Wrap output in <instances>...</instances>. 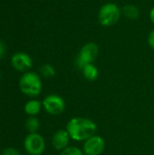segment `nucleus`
Listing matches in <instances>:
<instances>
[{"mask_svg": "<svg viewBox=\"0 0 154 155\" xmlns=\"http://www.w3.org/2000/svg\"><path fill=\"white\" fill-rule=\"evenodd\" d=\"M40 73L44 77L51 78L55 75V69L54 68L53 65H51L49 64H45L40 68Z\"/></svg>", "mask_w": 154, "mask_h": 155, "instance_id": "obj_14", "label": "nucleus"}, {"mask_svg": "<svg viewBox=\"0 0 154 155\" xmlns=\"http://www.w3.org/2000/svg\"><path fill=\"white\" fill-rule=\"evenodd\" d=\"M99 53L98 45L93 42L86 43L82 46L76 58V65L81 70L89 64H93Z\"/></svg>", "mask_w": 154, "mask_h": 155, "instance_id": "obj_4", "label": "nucleus"}, {"mask_svg": "<svg viewBox=\"0 0 154 155\" xmlns=\"http://www.w3.org/2000/svg\"><path fill=\"white\" fill-rule=\"evenodd\" d=\"M65 130L74 141L84 142L96 134L97 125L91 119L74 117L67 123Z\"/></svg>", "mask_w": 154, "mask_h": 155, "instance_id": "obj_1", "label": "nucleus"}, {"mask_svg": "<svg viewBox=\"0 0 154 155\" xmlns=\"http://www.w3.org/2000/svg\"><path fill=\"white\" fill-rule=\"evenodd\" d=\"M24 146L30 155H41L45 150V142L37 133L29 134L25 139Z\"/></svg>", "mask_w": 154, "mask_h": 155, "instance_id": "obj_5", "label": "nucleus"}, {"mask_svg": "<svg viewBox=\"0 0 154 155\" xmlns=\"http://www.w3.org/2000/svg\"><path fill=\"white\" fill-rule=\"evenodd\" d=\"M147 41H148V45H150V47L154 50V29L150 32L148 38H147Z\"/></svg>", "mask_w": 154, "mask_h": 155, "instance_id": "obj_17", "label": "nucleus"}, {"mask_svg": "<svg viewBox=\"0 0 154 155\" xmlns=\"http://www.w3.org/2000/svg\"><path fill=\"white\" fill-rule=\"evenodd\" d=\"M105 149V142L100 135H93L84 142L83 152L84 155H101Z\"/></svg>", "mask_w": 154, "mask_h": 155, "instance_id": "obj_7", "label": "nucleus"}, {"mask_svg": "<svg viewBox=\"0 0 154 155\" xmlns=\"http://www.w3.org/2000/svg\"><path fill=\"white\" fill-rule=\"evenodd\" d=\"M122 15V9L114 3L103 5L98 12V21L101 25L110 27L116 25Z\"/></svg>", "mask_w": 154, "mask_h": 155, "instance_id": "obj_3", "label": "nucleus"}, {"mask_svg": "<svg viewBox=\"0 0 154 155\" xmlns=\"http://www.w3.org/2000/svg\"><path fill=\"white\" fill-rule=\"evenodd\" d=\"M2 155H21L20 153L15 149V148H12V147H8V148H5L3 152H2Z\"/></svg>", "mask_w": 154, "mask_h": 155, "instance_id": "obj_16", "label": "nucleus"}, {"mask_svg": "<svg viewBox=\"0 0 154 155\" xmlns=\"http://www.w3.org/2000/svg\"><path fill=\"white\" fill-rule=\"evenodd\" d=\"M71 137L66 130H58L56 131L52 137V144L54 148L57 151H63L68 147Z\"/></svg>", "mask_w": 154, "mask_h": 155, "instance_id": "obj_9", "label": "nucleus"}, {"mask_svg": "<svg viewBox=\"0 0 154 155\" xmlns=\"http://www.w3.org/2000/svg\"><path fill=\"white\" fill-rule=\"evenodd\" d=\"M60 155H84L83 150L76 146H68L64 150L61 151Z\"/></svg>", "mask_w": 154, "mask_h": 155, "instance_id": "obj_15", "label": "nucleus"}, {"mask_svg": "<svg viewBox=\"0 0 154 155\" xmlns=\"http://www.w3.org/2000/svg\"><path fill=\"white\" fill-rule=\"evenodd\" d=\"M19 87L23 94L29 97H35L41 94L42 80L34 72L25 73L19 81Z\"/></svg>", "mask_w": 154, "mask_h": 155, "instance_id": "obj_2", "label": "nucleus"}, {"mask_svg": "<svg viewBox=\"0 0 154 155\" xmlns=\"http://www.w3.org/2000/svg\"><path fill=\"white\" fill-rule=\"evenodd\" d=\"M25 127L27 129V131L30 133V134H34L38 131L39 127H40V123H39V120L34 117V116H30L26 123H25Z\"/></svg>", "mask_w": 154, "mask_h": 155, "instance_id": "obj_13", "label": "nucleus"}, {"mask_svg": "<svg viewBox=\"0 0 154 155\" xmlns=\"http://www.w3.org/2000/svg\"><path fill=\"white\" fill-rule=\"evenodd\" d=\"M43 107L46 113L52 115L61 114L65 109L64 98L58 94H49L43 100Z\"/></svg>", "mask_w": 154, "mask_h": 155, "instance_id": "obj_6", "label": "nucleus"}, {"mask_svg": "<svg viewBox=\"0 0 154 155\" xmlns=\"http://www.w3.org/2000/svg\"><path fill=\"white\" fill-rule=\"evenodd\" d=\"M150 20L152 21V23L154 24V6L151 9V11H150Z\"/></svg>", "mask_w": 154, "mask_h": 155, "instance_id": "obj_19", "label": "nucleus"}, {"mask_svg": "<svg viewBox=\"0 0 154 155\" xmlns=\"http://www.w3.org/2000/svg\"><path fill=\"white\" fill-rule=\"evenodd\" d=\"M82 72H83L84 77L87 81H90V82L95 81L99 75V71L93 64H89L85 65L82 69Z\"/></svg>", "mask_w": 154, "mask_h": 155, "instance_id": "obj_12", "label": "nucleus"}, {"mask_svg": "<svg viewBox=\"0 0 154 155\" xmlns=\"http://www.w3.org/2000/svg\"><path fill=\"white\" fill-rule=\"evenodd\" d=\"M11 64L13 67L19 72H26L33 65V60L25 53H16L12 56Z\"/></svg>", "mask_w": 154, "mask_h": 155, "instance_id": "obj_8", "label": "nucleus"}, {"mask_svg": "<svg viewBox=\"0 0 154 155\" xmlns=\"http://www.w3.org/2000/svg\"><path fill=\"white\" fill-rule=\"evenodd\" d=\"M43 104L35 99L30 100L28 101L25 105V112L30 115V116H35L36 114H38L42 109Z\"/></svg>", "mask_w": 154, "mask_h": 155, "instance_id": "obj_10", "label": "nucleus"}, {"mask_svg": "<svg viewBox=\"0 0 154 155\" xmlns=\"http://www.w3.org/2000/svg\"><path fill=\"white\" fill-rule=\"evenodd\" d=\"M5 48L4 44L0 42V59L2 58V56H3V55H4V54H5Z\"/></svg>", "mask_w": 154, "mask_h": 155, "instance_id": "obj_18", "label": "nucleus"}, {"mask_svg": "<svg viewBox=\"0 0 154 155\" xmlns=\"http://www.w3.org/2000/svg\"><path fill=\"white\" fill-rule=\"evenodd\" d=\"M122 14H123L125 17L130 20H136L140 16V9L135 5L127 4L123 7Z\"/></svg>", "mask_w": 154, "mask_h": 155, "instance_id": "obj_11", "label": "nucleus"}]
</instances>
